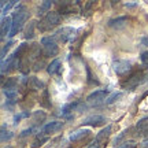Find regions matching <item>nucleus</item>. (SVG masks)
<instances>
[{
    "mask_svg": "<svg viewBox=\"0 0 148 148\" xmlns=\"http://www.w3.org/2000/svg\"><path fill=\"white\" fill-rule=\"evenodd\" d=\"M34 27H36V22L34 21L29 22V26H27L26 33H25V38H26V40L33 38V36H34Z\"/></svg>",
    "mask_w": 148,
    "mask_h": 148,
    "instance_id": "obj_26",
    "label": "nucleus"
},
{
    "mask_svg": "<svg viewBox=\"0 0 148 148\" xmlns=\"http://www.w3.org/2000/svg\"><path fill=\"white\" fill-rule=\"evenodd\" d=\"M127 25V16H118V18H114V19H111L108 22V26L112 27V29H116V30H119V29H123V27Z\"/></svg>",
    "mask_w": 148,
    "mask_h": 148,
    "instance_id": "obj_11",
    "label": "nucleus"
},
{
    "mask_svg": "<svg viewBox=\"0 0 148 148\" xmlns=\"http://www.w3.org/2000/svg\"><path fill=\"white\" fill-rule=\"evenodd\" d=\"M47 71H48V74H55V73L62 74L63 73V67H62V64H60V60H59V59H53L52 62L48 64Z\"/></svg>",
    "mask_w": 148,
    "mask_h": 148,
    "instance_id": "obj_14",
    "label": "nucleus"
},
{
    "mask_svg": "<svg viewBox=\"0 0 148 148\" xmlns=\"http://www.w3.org/2000/svg\"><path fill=\"white\" fill-rule=\"evenodd\" d=\"M4 148H12V147H11V145H7V147H4Z\"/></svg>",
    "mask_w": 148,
    "mask_h": 148,
    "instance_id": "obj_37",
    "label": "nucleus"
},
{
    "mask_svg": "<svg viewBox=\"0 0 148 148\" xmlns=\"http://www.w3.org/2000/svg\"><path fill=\"white\" fill-rule=\"evenodd\" d=\"M26 19H27V11L25 8V5L18 4L15 8V12L12 14V29H11V33L8 37L15 36L16 33L22 29V26L26 22Z\"/></svg>",
    "mask_w": 148,
    "mask_h": 148,
    "instance_id": "obj_1",
    "label": "nucleus"
},
{
    "mask_svg": "<svg viewBox=\"0 0 148 148\" xmlns=\"http://www.w3.org/2000/svg\"><path fill=\"white\" fill-rule=\"evenodd\" d=\"M126 133H127V129H125L123 132L119 133V136H116V137L112 140V145H116V144H119V141H121L122 138L125 137V134H126Z\"/></svg>",
    "mask_w": 148,
    "mask_h": 148,
    "instance_id": "obj_30",
    "label": "nucleus"
},
{
    "mask_svg": "<svg viewBox=\"0 0 148 148\" xmlns=\"http://www.w3.org/2000/svg\"><path fill=\"white\" fill-rule=\"evenodd\" d=\"M79 104H81V101L75 100V101H71V103H67V104H64L62 108H60V114H62V116H66L70 115V112H73V111H77V108L79 107Z\"/></svg>",
    "mask_w": 148,
    "mask_h": 148,
    "instance_id": "obj_12",
    "label": "nucleus"
},
{
    "mask_svg": "<svg viewBox=\"0 0 148 148\" xmlns=\"http://www.w3.org/2000/svg\"><path fill=\"white\" fill-rule=\"evenodd\" d=\"M33 130H34V127H33V126L32 127H27V129H25V130H22L21 134H19V137H26V136H29Z\"/></svg>",
    "mask_w": 148,
    "mask_h": 148,
    "instance_id": "obj_33",
    "label": "nucleus"
},
{
    "mask_svg": "<svg viewBox=\"0 0 148 148\" xmlns=\"http://www.w3.org/2000/svg\"><path fill=\"white\" fill-rule=\"evenodd\" d=\"M40 104H41L44 108H49V107H51V101H49V92H48V89L42 90V97H41V100H40Z\"/></svg>",
    "mask_w": 148,
    "mask_h": 148,
    "instance_id": "obj_23",
    "label": "nucleus"
},
{
    "mask_svg": "<svg viewBox=\"0 0 148 148\" xmlns=\"http://www.w3.org/2000/svg\"><path fill=\"white\" fill-rule=\"evenodd\" d=\"M136 127H137L138 132L147 133L148 132V116H144V118H141V119L137 122Z\"/></svg>",
    "mask_w": 148,
    "mask_h": 148,
    "instance_id": "obj_21",
    "label": "nucleus"
},
{
    "mask_svg": "<svg viewBox=\"0 0 148 148\" xmlns=\"http://www.w3.org/2000/svg\"><path fill=\"white\" fill-rule=\"evenodd\" d=\"M27 86L33 90H38V89H45V84L40 81L37 77H29V82H27Z\"/></svg>",
    "mask_w": 148,
    "mask_h": 148,
    "instance_id": "obj_15",
    "label": "nucleus"
},
{
    "mask_svg": "<svg viewBox=\"0 0 148 148\" xmlns=\"http://www.w3.org/2000/svg\"><path fill=\"white\" fill-rule=\"evenodd\" d=\"M108 92L107 90H95V92H92L90 95H88L86 97V101H89V103H97V101L100 100H104V97H108Z\"/></svg>",
    "mask_w": 148,
    "mask_h": 148,
    "instance_id": "obj_10",
    "label": "nucleus"
},
{
    "mask_svg": "<svg viewBox=\"0 0 148 148\" xmlns=\"http://www.w3.org/2000/svg\"><path fill=\"white\" fill-rule=\"evenodd\" d=\"M52 1H42L41 4H40V7H38V10H37V15L38 16H41V15H44V14H45V15H47L48 12H49V11H51V7H52Z\"/></svg>",
    "mask_w": 148,
    "mask_h": 148,
    "instance_id": "obj_17",
    "label": "nucleus"
},
{
    "mask_svg": "<svg viewBox=\"0 0 148 148\" xmlns=\"http://www.w3.org/2000/svg\"><path fill=\"white\" fill-rule=\"evenodd\" d=\"M115 148H136V143L134 141H125L123 144H121V145H118Z\"/></svg>",
    "mask_w": 148,
    "mask_h": 148,
    "instance_id": "obj_31",
    "label": "nucleus"
},
{
    "mask_svg": "<svg viewBox=\"0 0 148 148\" xmlns=\"http://www.w3.org/2000/svg\"><path fill=\"white\" fill-rule=\"evenodd\" d=\"M121 96H122V92H114V93H111V95H108V97H107L106 100H104V104H112V103L118 100Z\"/></svg>",
    "mask_w": 148,
    "mask_h": 148,
    "instance_id": "obj_27",
    "label": "nucleus"
},
{
    "mask_svg": "<svg viewBox=\"0 0 148 148\" xmlns=\"http://www.w3.org/2000/svg\"><path fill=\"white\" fill-rule=\"evenodd\" d=\"M84 64H85V71H86V81H88V84H93V82H95L96 85H99V81H97V79H93V77H92L89 66L86 63H84Z\"/></svg>",
    "mask_w": 148,
    "mask_h": 148,
    "instance_id": "obj_28",
    "label": "nucleus"
},
{
    "mask_svg": "<svg viewBox=\"0 0 148 148\" xmlns=\"http://www.w3.org/2000/svg\"><path fill=\"white\" fill-rule=\"evenodd\" d=\"M12 138H14V133L10 132V130H5V123H3V125H1V137H0L1 143L10 141Z\"/></svg>",
    "mask_w": 148,
    "mask_h": 148,
    "instance_id": "obj_20",
    "label": "nucleus"
},
{
    "mask_svg": "<svg viewBox=\"0 0 148 148\" xmlns=\"http://www.w3.org/2000/svg\"><path fill=\"white\" fill-rule=\"evenodd\" d=\"M41 45H42V51L45 53V56H56L59 52V47L56 41H55V37H42L41 38Z\"/></svg>",
    "mask_w": 148,
    "mask_h": 148,
    "instance_id": "obj_5",
    "label": "nucleus"
},
{
    "mask_svg": "<svg viewBox=\"0 0 148 148\" xmlns=\"http://www.w3.org/2000/svg\"><path fill=\"white\" fill-rule=\"evenodd\" d=\"M125 7H126V8H134V7H137L138 5V3L137 1H127V3H125Z\"/></svg>",
    "mask_w": 148,
    "mask_h": 148,
    "instance_id": "obj_36",
    "label": "nucleus"
},
{
    "mask_svg": "<svg viewBox=\"0 0 148 148\" xmlns=\"http://www.w3.org/2000/svg\"><path fill=\"white\" fill-rule=\"evenodd\" d=\"M132 62L130 60H125V59H114L112 62V71L119 75V77H125L132 71Z\"/></svg>",
    "mask_w": 148,
    "mask_h": 148,
    "instance_id": "obj_3",
    "label": "nucleus"
},
{
    "mask_svg": "<svg viewBox=\"0 0 148 148\" xmlns=\"http://www.w3.org/2000/svg\"><path fill=\"white\" fill-rule=\"evenodd\" d=\"M19 82V78L18 77H10V78H7L3 82V89H16V85Z\"/></svg>",
    "mask_w": 148,
    "mask_h": 148,
    "instance_id": "obj_16",
    "label": "nucleus"
},
{
    "mask_svg": "<svg viewBox=\"0 0 148 148\" xmlns=\"http://www.w3.org/2000/svg\"><path fill=\"white\" fill-rule=\"evenodd\" d=\"M140 47L141 48H147L148 47V37L147 36L141 37V40H140Z\"/></svg>",
    "mask_w": 148,
    "mask_h": 148,
    "instance_id": "obj_35",
    "label": "nucleus"
},
{
    "mask_svg": "<svg viewBox=\"0 0 148 148\" xmlns=\"http://www.w3.org/2000/svg\"><path fill=\"white\" fill-rule=\"evenodd\" d=\"M77 29L74 27H70V26H64L62 29H59L58 32L55 33L56 38H59V41H62L63 44H69V42H73L75 40V36H77Z\"/></svg>",
    "mask_w": 148,
    "mask_h": 148,
    "instance_id": "obj_4",
    "label": "nucleus"
},
{
    "mask_svg": "<svg viewBox=\"0 0 148 148\" xmlns=\"http://www.w3.org/2000/svg\"><path fill=\"white\" fill-rule=\"evenodd\" d=\"M48 141V137H45L42 133H40V134H37V138L33 141L32 144V148H37V147H41L44 143H47Z\"/></svg>",
    "mask_w": 148,
    "mask_h": 148,
    "instance_id": "obj_25",
    "label": "nucleus"
},
{
    "mask_svg": "<svg viewBox=\"0 0 148 148\" xmlns=\"http://www.w3.org/2000/svg\"><path fill=\"white\" fill-rule=\"evenodd\" d=\"M14 44V40H10V41H7L3 45V48H1V60H4L5 56H7V52H8V49L11 48V45Z\"/></svg>",
    "mask_w": 148,
    "mask_h": 148,
    "instance_id": "obj_29",
    "label": "nucleus"
},
{
    "mask_svg": "<svg viewBox=\"0 0 148 148\" xmlns=\"http://www.w3.org/2000/svg\"><path fill=\"white\" fill-rule=\"evenodd\" d=\"M64 126V122H60V121H51L45 123L44 126L41 127L40 133L42 134H52V133H56L59 130H62Z\"/></svg>",
    "mask_w": 148,
    "mask_h": 148,
    "instance_id": "obj_8",
    "label": "nucleus"
},
{
    "mask_svg": "<svg viewBox=\"0 0 148 148\" xmlns=\"http://www.w3.org/2000/svg\"><path fill=\"white\" fill-rule=\"evenodd\" d=\"M32 115L29 111H21V112H18L15 115L12 116V122H14V125H18L22 119H25V118H29V116Z\"/></svg>",
    "mask_w": 148,
    "mask_h": 148,
    "instance_id": "obj_22",
    "label": "nucleus"
},
{
    "mask_svg": "<svg viewBox=\"0 0 148 148\" xmlns=\"http://www.w3.org/2000/svg\"><path fill=\"white\" fill-rule=\"evenodd\" d=\"M15 4H16L15 0L7 1V4H5V1H1V3H0V5H1V18H5V14H7Z\"/></svg>",
    "mask_w": 148,
    "mask_h": 148,
    "instance_id": "obj_18",
    "label": "nucleus"
},
{
    "mask_svg": "<svg viewBox=\"0 0 148 148\" xmlns=\"http://www.w3.org/2000/svg\"><path fill=\"white\" fill-rule=\"evenodd\" d=\"M11 29H12V18L11 16L1 18V40L5 36H10Z\"/></svg>",
    "mask_w": 148,
    "mask_h": 148,
    "instance_id": "obj_9",
    "label": "nucleus"
},
{
    "mask_svg": "<svg viewBox=\"0 0 148 148\" xmlns=\"http://www.w3.org/2000/svg\"><path fill=\"white\" fill-rule=\"evenodd\" d=\"M74 11V7L70 1H64L62 4H59V14H71Z\"/></svg>",
    "mask_w": 148,
    "mask_h": 148,
    "instance_id": "obj_19",
    "label": "nucleus"
},
{
    "mask_svg": "<svg viewBox=\"0 0 148 148\" xmlns=\"http://www.w3.org/2000/svg\"><path fill=\"white\" fill-rule=\"evenodd\" d=\"M33 116L37 118V122H38V119L42 122L44 119H45V112H42V111H36V112L33 114Z\"/></svg>",
    "mask_w": 148,
    "mask_h": 148,
    "instance_id": "obj_32",
    "label": "nucleus"
},
{
    "mask_svg": "<svg viewBox=\"0 0 148 148\" xmlns=\"http://www.w3.org/2000/svg\"><path fill=\"white\" fill-rule=\"evenodd\" d=\"M106 122H107L106 116L99 115V114H93V115H89V116H86V118H84L82 122H81V125L82 126H101Z\"/></svg>",
    "mask_w": 148,
    "mask_h": 148,
    "instance_id": "obj_7",
    "label": "nucleus"
},
{
    "mask_svg": "<svg viewBox=\"0 0 148 148\" xmlns=\"http://www.w3.org/2000/svg\"><path fill=\"white\" fill-rule=\"evenodd\" d=\"M5 99L7 100H16L18 99V90L16 89H3Z\"/></svg>",
    "mask_w": 148,
    "mask_h": 148,
    "instance_id": "obj_24",
    "label": "nucleus"
},
{
    "mask_svg": "<svg viewBox=\"0 0 148 148\" xmlns=\"http://www.w3.org/2000/svg\"><path fill=\"white\" fill-rule=\"evenodd\" d=\"M59 22H60V14L49 11L47 15L42 16V19L37 23V27H38L40 32H47L49 29H52L53 26H56Z\"/></svg>",
    "mask_w": 148,
    "mask_h": 148,
    "instance_id": "obj_2",
    "label": "nucleus"
},
{
    "mask_svg": "<svg viewBox=\"0 0 148 148\" xmlns=\"http://www.w3.org/2000/svg\"><path fill=\"white\" fill-rule=\"evenodd\" d=\"M90 133L89 129H85V127H79L77 130H73V132H70V141H77L79 138H84L86 137L88 134Z\"/></svg>",
    "mask_w": 148,
    "mask_h": 148,
    "instance_id": "obj_13",
    "label": "nucleus"
},
{
    "mask_svg": "<svg viewBox=\"0 0 148 148\" xmlns=\"http://www.w3.org/2000/svg\"><path fill=\"white\" fill-rule=\"evenodd\" d=\"M140 59H141V62H143L144 64L148 63V49H147V51H144V52H141V55H140Z\"/></svg>",
    "mask_w": 148,
    "mask_h": 148,
    "instance_id": "obj_34",
    "label": "nucleus"
},
{
    "mask_svg": "<svg viewBox=\"0 0 148 148\" xmlns=\"http://www.w3.org/2000/svg\"><path fill=\"white\" fill-rule=\"evenodd\" d=\"M143 77H144V75H143V73H141V71H136V73H133L132 75L126 79V81H123V82H122V88L129 89V90L134 89L138 84L144 82V81H141V78H143Z\"/></svg>",
    "mask_w": 148,
    "mask_h": 148,
    "instance_id": "obj_6",
    "label": "nucleus"
}]
</instances>
